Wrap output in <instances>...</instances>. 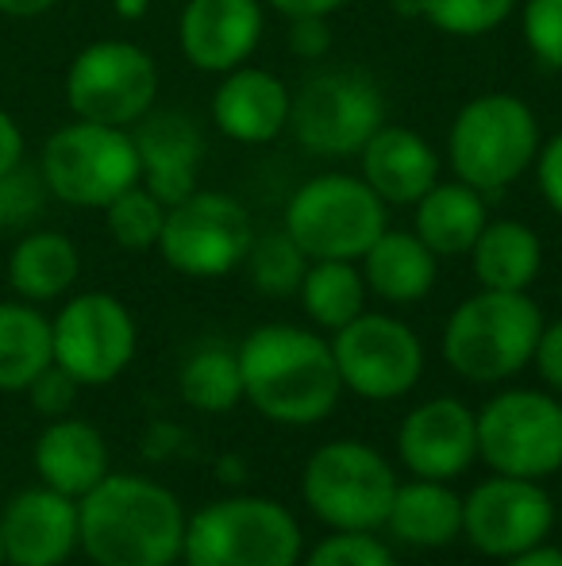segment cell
Instances as JSON below:
<instances>
[{"label": "cell", "instance_id": "6da1fadb", "mask_svg": "<svg viewBox=\"0 0 562 566\" xmlns=\"http://www.w3.org/2000/svg\"><path fill=\"white\" fill-rule=\"evenodd\" d=\"M189 513L147 474H108L77 501V552L93 566H178Z\"/></svg>", "mask_w": 562, "mask_h": 566}, {"label": "cell", "instance_id": "7a4b0ae2", "mask_svg": "<svg viewBox=\"0 0 562 566\" xmlns=\"http://www.w3.org/2000/svg\"><path fill=\"white\" fill-rule=\"evenodd\" d=\"M243 401L285 428H308L331 417L343 397L331 343L297 324H263L240 343Z\"/></svg>", "mask_w": 562, "mask_h": 566}, {"label": "cell", "instance_id": "3957f363", "mask_svg": "<svg viewBox=\"0 0 562 566\" xmlns=\"http://www.w3.org/2000/svg\"><path fill=\"white\" fill-rule=\"evenodd\" d=\"M540 332L543 313L528 293L478 290L447 316L443 358L463 381L501 386L532 366Z\"/></svg>", "mask_w": 562, "mask_h": 566}, {"label": "cell", "instance_id": "277c9868", "mask_svg": "<svg viewBox=\"0 0 562 566\" xmlns=\"http://www.w3.org/2000/svg\"><path fill=\"white\" fill-rule=\"evenodd\" d=\"M305 532L274 497L227 493L201 505L185 524V566H297Z\"/></svg>", "mask_w": 562, "mask_h": 566}, {"label": "cell", "instance_id": "5b68a950", "mask_svg": "<svg viewBox=\"0 0 562 566\" xmlns=\"http://www.w3.org/2000/svg\"><path fill=\"white\" fill-rule=\"evenodd\" d=\"M397 482L393 462L374 443L328 440L300 470V497L328 532H382Z\"/></svg>", "mask_w": 562, "mask_h": 566}, {"label": "cell", "instance_id": "8992f818", "mask_svg": "<svg viewBox=\"0 0 562 566\" xmlns=\"http://www.w3.org/2000/svg\"><path fill=\"white\" fill-rule=\"evenodd\" d=\"M540 155V119L512 93H486L463 105L447 135V158L458 181L478 193H501Z\"/></svg>", "mask_w": 562, "mask_h": 566}, {"label": "cell", "instance_id": "52a82bcc", "mask_svg": "<svg viewBox=\"0 0 562 566\" xmlns=\"http://www.w3.org/2000/svg\"><path fill=\"white\" fill-rule=\"evenodd\" d=\"M390 228L385 201L351 174H320L289 197L285 231L308 259L354 262Z\"/></svg>", "mask_w": 562, "mask_h": 566}, {"label": "cell", "instance_id": "ba28073f", "mask_svg": "<svg viewBox=\"0 0 562 566\" xmlns=\"http://www.w3.org/2000/svg\"><path fill=\"white\" fill-rule=\"evenodd\" d=\"M39 170L62 205L105 209L139 181V155L128 127L74 119L43 143Z\"/></svg>", "mask_w": 562, "mask_h": 566}, {"label": "cell", "instance_id": "9c48e42d", "mask_svg": "<svg viewBox=\"0 0 562 566\" xmlns=\"http://www.w3.org/2000/svg\"><path fill=\"white\" fill-rule=\"evenodd\" d=\"M478 462L494 474L543 478L562 470V397L551 389H501L478 409Z\"/></svg>", "mask_w": 562, "mask_h": 566}, {"label": "cell", "instance_id": "30bf717a", "mask_svg": "<svg viewBox=\"0 0 562 566\" xmlns=\"http://www.w3.org/2000/svg\"><path fill=\"white\" fill-rule=\"evenodd\" d=\"M385 124L382 90L359 70H320L289 101V127L308 155H359Z\"/></svg>", "mask_w": 562, "mask_h": 566}, {"label": "cell", "instance_id": "8fae6325", "mask_svg": "<svg viewBox=\"0 0 562 566\" xmlns=\"http://www.w3.org/2000/svg\"><path fill=\"white\" fill-rule=\"evenodd\" d=\"M328 343L343 394L362 401H401L424 378V343L397 316L359 313Z\"/></svg>", "mask_w": 562, "mask_h": 566}, {"label": "cell", "instance_id": "7c38bea8", "mask_svg": "<svg viewBox=\"0 0 562 566\" xmlns=\"http://www.w3.org/2000/svg\"><path fill=\"white\" fill-rule=\"evenodd\" d=\"M158 66L142 46L100 39L77 51L66 70V105L77 119L131 127L155 108Z\"/></svg>", "mask_w": 562, "mask_h": 566}, {"label": "cell", "instance_id": "4fadbf2b", "mask_svg": "<svg viewBox=\"0 0 562 566\" xmlns=\"http://www.w3.org/2000/svg\"><path fill=\"white\" fill-rule=\"evenodd\" d=\"M251 243L255 228L235 197L193 189L185 201L166 209L158 254L185 277H224L243 266Z\"/></svg>", "mask_w": 562, "mask_h": 566}, {"label": "cell", "instance_id": "5bb4252c", "mask_svg": "<svg viewBox=\"0 0 562 566\" xmlns=\"http://www.w3.org/2000/svg\"><path fill=\"white\" fill-rule=\"evenodd\" d=\"M54 363L77 386H108L131 366L139 347L136 316L113 293H77L51 321Z\"/></svg>", "mask_w": 562, "mask_h": 566}, {"label": "cell", "instance_id": "9a60e30c", "mask_svg": "<svg viewBox=\"0 0 562 566\" xmlns=\"http://www.w3.org/2000/svg\"><path fill=\"white\" fill-rule=\"evenodd\" d=\"M555 528V501L532 478L489 474L463 497V539L486 559H512L548 544Z\"/></svg>", "mask_w": 562, "mask_h": 566}, {"label": "cell", "instance_id": "2e32d148", "mask_svg": "<svg viewBox=\"0 0 562 566\" xmlns=\"http://www.w3.org/2000/svg\"><path fill=\"white\" fill-rule=\"evenodd\" d=\"M397 459L413 478H463L478 462V412L458 397L421 401L397 428Z\"/></svg>", "mask_w": 562, "mask_h": 566}, {"label": "cell", "instance_id": "e0dca14e", "mask_svg": "<svg viewBox=\"0 0 562 566\" xmlns=\"http://www.w3.org/2000/svg\"><path fill=\"white\" fill-rule=\"evenodd\" d=\"M8 566H66L77 552V501L51 485H28L0 509Z\"/></svg>", "mask_w": 562, "mask_h": 566}, {"label": "cell", "instance_id": "ac0fdd59", "mask_svg": "<svg viewBox=\"0 0 562 566\" xmlns=\"http://www.w3.org/2000/svg\"><path fill=\"white\" fill-rule=\"evenodd\" d=\"M263 23L258 0H189L178 23L181 54L204 74H227L251 59Z\"/></svg>", "mask_w": 562, "mask_h": 566}, {"label": "cell", "instance_id": "d6986e66", "mask_svg": "<svg viewBox=\"0 0 562 566\" xmlns=\"http://www.w3.org/2000/svg\"><path fill=\"white\" fill-rule=\"evenodd\" d=\"M139 155V181L173 209L197 189V170L204 158V135L193 116L178 113H147L131 132Z\"/></svg>", "mask_w": 562, "mask_h": 566}, {"label": "cell", "instance_id": "ffe728a7", "mask_svg": "<svg viewBox=\"0 0 562 566\" xmlns=\"http://www.w3.org/2000/svg\"><path fill=\"white\" fill-rule=\"evenodd\" d=\"M31 467H35L39 482L74 501H82L93 485H100L113 474L108 440L97 424L77 417L46 420V428L35 436V448H31Z\"/></svg>", "mask_w": 562, "mask_h": 566}, {"label": "cell", "instance_id": "44dd1931", "mask_svg": "<svg viewBox=\"0 0 562 566\" xmlns=\"http://www.w3.org/2000/svg\"><path fill=\"white\" fill-rule=\"evenodd\" d=\"M289 90L271 70L235 66L212 97V119L235 143H271L289 127Z\"/></svg>", "mask_w": 562, "mask_h": 566}, {"label": "cell", "instance_id": "7402d4cb", "mask_svg": "<svg viewBox=\"0 0 562 566\" xmlns=\"http://www.w3.org/2000/svg\"><path fill=\"white\" fill-rule=\"evenodd\" d=\"M362 155V181L385 205H416L439 181V155L409 127H378Z\"/></svg>", "mask_w": 562, "mask_h": 566}, {"label": "cell", "instance_id": "603a6c76", "mask_svg": "<svg viewBox=\"0 0 562 566\" xmlns=\"http://www.w3.org/2000/svg\"><path fill=\"white\" fill-rule=\"evenodd\" d=\"M382 532L413 552L450 547L463 539V493L450 490V482H432V478L397 482Z\"/></svg>", "mask_w": 562, "mask_h": 566}, {"label": "cell", "instance_id": "cb8c5ba5", "mask_svg": "<svg viewBox=\"0 0 562 566\" xmlns=\"http://www.w3.org/2000/svg\"><path fill=\"white\" fill-rule=\"evenodd\" d=\"M435 274H439V259L424 247L416 231H390L374 239L367 254H362V277L374 297L390 301V305H416L435 290Z\"/></svg>", "mask_w": 562, "mask_h": 566}, {"label": "cell", "instance_id": "d4e9b609", "mask_svg": "<svg viewBox=\"0 0 562 566\" xmlns=\"http://www.w3.org/2000/svg\"><path fill=\"white\" fill-rule=\"evenodd\" d=\"M82 254L62 231H28L8 254V285L28 305H46L74 290Z\"/></svg>", "mask_w": 562, "mask_h": 566}, {"label": "cell", "instance_id": "484cf974", "mask_svg": "<svg viewBox=\"0 0 562 566\" xmlns=\"http://www.w3.org/2000/svg\"><path fill=\"white\" fill-rule=\"evenodd\" d=\"M486 224V201L466 181H435L416 201V235L424 239V247L435 259L470 254Z\"/></svg>", "mask_w": 562, "mask_h": 566}, {"label": "cell", "instance_id": "4316f807", "mask_svg": "<svg viewBox=\"0 0 562 566\" xmlns=\"http://www.w3.org/2000/svg\"><path fill=\"white\" fill-rule=\"evenodd\" d=\"M474 254V277L481 290H509L528 293V285L540 277L543 266V243L528 224L520 220H489L481 228Z\"/></svg>", "mask_w": 562, "mask_h": 566}, {"label": "cell", "instance_id": "83f0119b", "mask_svg": "<svg viewBox=\"0 0 562 566\" xmlns=\"http://www.w3.org/2000/svg\"><path fill=\"white\" fill-rule=\"evenodd\" d=\"M51 363V321L39 305L0 301V394H23Z\"/></svg>", "mask_w": 562, "mask_h": 566}, {"label": "cell", "instance_id": "f1b7e54d", "mask_svg": "<svg viewBox=\"0 0 562 566\" xmlns=\"http://www.w3.org/2000/svg\"><path fill=\"white\" fill-rule=\"evenodd\" d=\"M367 277L354 262L343 259H316L308 262L305 282L297 297L305 305V316L324 332H339L359 313H367Z\"/></svg>", "mask_w": 562, "mask_h": 566}, {"label": "cell", "instance_id": "f546056e", "mask_svg": "<svg viewBox=\"0 0 562 566\" xmlns=\"http://www.w3.org/2000/svg\"><path fill=\"white\" fill-rule=\"evenodd\" d=\"M181 401L197 412H227L243 401L240 350L224 343H201L178 370Z\"/></svg>", "mask_w": 562, "mask_h": 566}, {"label": "cell", "instance_id": "4dcf8cb0", "mask_svg": "<svg viewBox=\"0 0 562 566\" xmlns=\"http://www.w3.org/2000/svg\"><path fill=\"white\" fill-rule=\"evenodd\" d=\"M308 262L312 259H308V254L293 243L289 231L282 228V231L258 235L255 243H251L243 266H247V277L258 293H266V297H293V293L300 290V282H305Z\"/></svg>", "mask_w": 562, "mask_h": 566}, {"label": "cell", "instance_id": "1f68e13d", "mask_svg": "<svg viewBox=\"0 0 562 566\" xmlns=\"http://www.w3.org/2000/svg\"><path fill=\"white\" fill-rule=\"evenodd\" d=\"M105 224L108 235L124 247V251H150L158 247L166 224V205L150 193L142 181H136L131 189H124L116 201L105 205Z\"/></svg>", "mask_w": 562, "mask_h": 566}, {"label": "cell", "instance_id": "d6a6232c", "mask_svg": "<svg viewBox=\"0 0 562 566\" xmlns=\"http://www.w3.org/2000/svg\"><path fill=\"white\" fill-rule=\"evenodd\" d=\"M413 4L443 35L470 39L501 28L512 8H517V0H413Z\"/></svg>", "mask_w": 562, "mask_h": 566}, {"label": "cell", "instance_id": "836d02e7", "mask_svg": "<svg viewBox=\"0 0 562 566\" xmlns=\"http://www.w3.org/2000/svg\"><path fill=\"white\" fill-rule=\"evenodd\" d=\"M46 189L43 170L39 166H12V170L0 174V231H28L43 217L46 209Z\"/></svg>", "mask_w": 562, "mask_h": 566}, {"label": "cell", "instance_id": "e575fe53", "mask_svg": "<svg viewBox=\"0 0 562 566\" xmlns=\"http://www.w3.org/2000/svg\"><path fill=\"white\" fill-rule=\"evenodd\" d=\"M297 566H401L378 532H328Z\"/></svg>", "mask_w": 562, "mask_h": 566}, {"label": "cell", "instance_id": "d590c367", "mask_svg": "<svg viewBox=\"0 0 562 566\" xmlns=\"http://www.w3.org/2000/svg\"><path fill=\"white\" fill-rule=\"evenodd\" d=\"M524 43L548 70H562V0H528Z\"/></svg>", "mask_w": 562, "mask_h": 566}, {"label": "cell", "instance_id": "8d00e7d4", "mask_svg": "<svg viewBox=\"0 0 562 566\" xmlns=\"http://www.w3.org/2000/svg\"><path fill=\"white\" fill-rule=\"evenodd\" d=\"M77 381L70 378L66 370H62L59 363H51L43 374H39L35 381H31L23 394H28V401H31V409L39 412V417H46V420H59V417H70L74 412V405H77Z\"/></svg>", "mask_w": 562, "mask_h": 566}, {"label": "cell", "instance_id": "74e56055", "mask_svg": "<svg viewBox=\"0 0 562 566\" xmlns=\"http://www.w3.org/2000/svg\"><path fill=\"white\" fill-rule=\"evenodd\" d=\"M532 366H536V374H540L543 386H548L551 394L562 397V316H559V321H551V324L543 321Z\"/></svg>", "mask_w": 562, "mask_h": 566}, {"label": "cell", "instance_id": "f35d334b", "mask_svg": "<svg viewBox=\"0 0 562 566\" xmlns=\"http://www.w3.org/2000/svg\"><path fill=\"white\" fill-rule=\"evenodd\" d=\"M536 181H540V193L551 205V212L562 217V132L536 155Z\"/></svg>", "mask_w": 562, "mask_h": 566}, {"label": "cell", "instance_id": "ab89813d", "mask_svg": "<svg viewBox=\"0 0 562 566\" xmlns=\"http://www.w3.org/2000/svg\"><path fill=\"white\" fill-rule=\"evenodd\" d=\"M331 46V31H328V15H293V31H289V51L297 59H320Z\"/></svg>", "mask_w": 562, "mask_h": 566}, {"label": "cell", "instance_id": "60d3db41", "mask_svg": "<svg viewBox=\"0 0 562 566\" xmlns=\"http://www.w3.org/2000/svg\"><path fill=\"white\" fill-rule=\"evenodd\" d=\"M23 163V132L12 119V113L0 108V174L12 170V166Z\"/></svg>", "mask_w": 562, "mask_h": 566}, {"label": "cell", "instance_id": "b9f144b4", "mask_svg": "<svg viewBox=\"0 0 562 566\" xmlns=\"http://www.w3.org/2000/svg\"><path fill=\"white\" fill-rule=\"evenodd\" d=\"M266 4L293 20V15H331L336 8H343L347 0H266Z\"/></svg>", "mask_w": 562, "mask_h": 566}, {"label": "cell", "instance_id": "7bdbcfd3", "mask_svg": "<svg viewBox=\"0 0 562 566\" xmlns=\"http://www.w3.org/2000/svg\"><path fill=\"white\" fill-rule=\"evenodd\" d=\"M501 566H562V547L555 544H536L528 547V552L512 555V559H505Z\"/></svg>", "mask_w": 562, "mask_h": 566}, {"label": "cell", "instance_id": "ee69618b", "mask_svg": "<svg viewBox=\"0 0 562 566\" xmlns=\"http://www.w3.org/2000/svg\"><path fill=\"white\" fill-rule=\"evenodd\" d=\"M59 0H0V15H12V20H35V15L51 12Z\"/></svg>", "mask_w": 562, "mask_h": 566}, {"label": "cell", "instance_id": "f6af8a7d", "mask_svg": "<svg viewBox=\"0 0 562 566\" xmlns=\"http://www.w3.org/2000/svg\"><path fill=\"white\" fill-rule=\"evenodd\" d=\"M216 478L224 485H243V482H247V467H243L240 454H227V459L216 462Z\"/></svg>", "mask_w": 562, "mask_h": 566}, {"label": "cell", "instance_id": "bcb514c9", "mask_svg": "<svg viewBox=\"0 0 562 566\" xmlns=\"http://www.w3.org/2000/svg\"><path fill=\"white\" fill-rule=\"evenodd\" d=\"M113 4H116V15H120V20H142L150 0H113Z\"/></svg>", "mask_w": 562, "mask_h": 566}, {"label": "cell", "instance_id": "7dc6e473", "mask_svg": "<svg viewBox=\"0 0 562 566\" xmlns=\"http://www.w3.org/2000/svg\"><path fill=\"white\" fill-rule=\"evenodd\" d=\"M0 566H8V563H4V544H0Z\"/></svg>", "mask_w": 562, "mask_h": 566}]
</instances>
